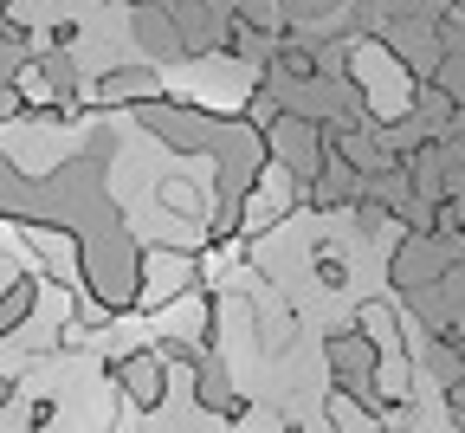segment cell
Instances as JSON below:
<instances>
[{"instance_id":"obj_1","label":"cell","mask_w":465,"mask_h":433,"mask_svg":"<svg viewBox=\"0 0 465 433\" xmlns=\"http://www.w3.org/2000/svg\"><path fill=\"white\" fill-rule=\"evenodd\" d=\"M26 311H33V285H14V291H0V330H14Z\"/></svg>"},{"instance_id":"obj_2","label":"cell","mask_w":465,"mask_h":433,"mask_svg":"<svg viewBox=\"0 0 465 433\" xmlns=\"http://www.w3.org/2000/svg\"><path fill=\"white\" fill-rule=\"evenodd\" d=\"M452 420L465 427V382H452Z\"/></svg>"}]
</instances>
